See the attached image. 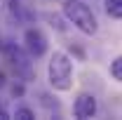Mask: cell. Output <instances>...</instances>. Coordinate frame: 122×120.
<instances>
[{
  "label": "cell",
  "mask_w": 122,
  "mask_h": 120,
  "mask_svg": "<svg viewBox=\"0 0 122 120\" xmlns=\"http://www.w3.org/2000/svg\"><path fill=\"white\" fill-rule=\"evenodd\" d=\"M40 104L45 106V108L49 111V113H59V101H56L54 97H49V94H45V92L40 94Z\"/></svg>",
  "instance_id": "ba28073f"
},
{
  "label": "cell",
  "mask_w": 122,
  "mask_h": 120,
  "mask_svg": "<svg viewBox=\"0 0 122 120\" xmlns=\"http://www.w3.org/2000/svg\"><path fill=\"white\" fill-rule=\"evenodd\" d=\"M2 57L10 61V66L16 71V75L24 80V82H28L33 80V64H30V57L28 52H24L21 47H16L14 43H5L2 45Z\"/></svg>",
  "instance_id": "3957f363"
},
{
  "label": "cell",
  "mask_w": 122,
  "mask_h": 120,
  "mask_svg": "<svg viewBox=\"0 0 122 120\" xmlns=\"http://www.w3.org/2000/svg\"><path fill=\"white\" fill-rule=\"evenodd\" d=\"M61 12L68 19V24H73L82 35H96L99 21H96V14L92 12V7L87 2H82V0H63Z\"/></svg>",
  "instance_id": "6da1fadb"
},
{
  "label": "cell",
  "mask_w": 122,
  "mask_h": 120,
  "mask_svg": "<svg viewBox=\"0 0 122 120\" xmlns=\"http://www.w3.org/2000/svg\"><path fill=\"white\" fill-rule=\"evenodd\" d=\"M110 75H113V80L122 82V54L110 61Z\"/></svg>",
  "instance_id": "30bf717a"
},
{
  "label": "cell",
  "mask_w": 122,
  "mask_h": 120,
  "mask_svg": "<svg viewBox=\"0 0 122 120\" xmlns=\"http://www.w3.org/2000/svg\"><path fill=\"white\" fill-rule=\"evenodd\" d=\"M99 111V104H96V97L89 94V92H80L73 101V115L80 120H87V118H94Z\"/></svg>",
  "instance_id": "5b68a950"
},
{
  "label": "cell",
  "mask_w": 122,
  "mask_h": 120,
  "mask_svg": "<svg viewBox=\"0 0 122 120\" xmlns=\"http://www.w3.org/2000/svg\"><path fill=\"white\" fill-rule=\"evenodd\" d=\"M0 118H2V120H7V118H10V113H7V111H5L2 106H0Z\"/></svg>",
  "instance_id": "7c38bea8"
},
{
  "label": "cell",
  "mask_w": 122,
  "mask_h": 120,
  "mask_svg": "<svg viewBox=\"0 0 122 120\" xmlns=\"http://www.w3.org/2000/svg\"><path fill=\"white\" fill-rule=\"evenodd\" d=\"M12 94H14V97H21V94H24V85H14V87H12Z\"/></svg>",
  "instance_id": "8fae6325"
},
{
  "label": "cell",
  "mask_w": 122,
  "mask_h": 120,
  "mask_svg": "<svg viewBox=\"0 0 122 120\" xmlns=\"http://www.w3.org/2000/svg\"><path fill=\"white\" fill-rule=\"evenodd\" d=\"M12 118H16V120H33L35 113H33V108H28V106H16L14 113H12Z\"/></svg>",
  "instance_id": "9c48e42d"
},
{
  "label": "cell",
  "mask_w": 122,
  "mask_h": 120,
  "mask_svg": "<svg viewBox=\"0 0 122 120\" xmlns=\"http://www.w3.org/2000/svg\"><path fill=\"white\" fill-rule=\"evenodd\" d=\"M103 5H106L108 16H113V19H122V0H103Z\"/></svg>",
  "instance_id": "52a82bcc"
},
{
  "label": "cell",
  "mask_w": 122,
  "mask_h": 120,
  "mask_svg": "<svg viewBox=\"0 0 122 120\" xmlns=\"http://www.w3.org/2000/svg\"><path fill=\"white\" fill-rule=\"evenodd\" d=\"M10 14L14 16L19 24H28L33 21V10L26 0H10Z\"/></svg>",
  "instance_id": "8992f818"
},
{
  "label": "cell",
  "mask_w": 122,
  "mask_h": 120,
  "mask_svg": "<svg viewBox=\"0 0 122 120\" xmlns=\"http://www.w3.org/2000/svg\"><path fill=\"white\" fill-rule=\"evenodd\" d=\"M5 82H7V80H5V73H2V71H0V90H2V87H5Z\"/></svg>",
  "instance_id": "4fadbf2b"
},
{
  "label": "cell",
  "mask_w": 122,
  "mask_h": 120,
  "mask_svg": "<svg viewBox=\"0 0 122 120\" xmlns=\"http://www.w3.org/2000/svg\"><path fill=\"white\" fill-rule=\"evenodd\" d=\"M24 47H26V52H28L33 59H40V57H45L47 49H49V43H47V35L42 33L40 28H26L24 31Z\"/></svg>",
  "instance_id": "277c9868"
},
{
  "label": "cell",
  "mask_w": 122,
  "mask_h": 120,
  "mask_svg": "<svg viewBox=\"0 0 122 120\" xmlns=\"http://www.w3.org/2000/svg\"><path fill=\"white\" fill-rule=\"evenodd\" d=\"M47 80L52 90L68 92L73 87V61L66 52H54L47 64Z\"/></svg>",
  "instance_id": "7a4b0ae2"
}]
</instances>
